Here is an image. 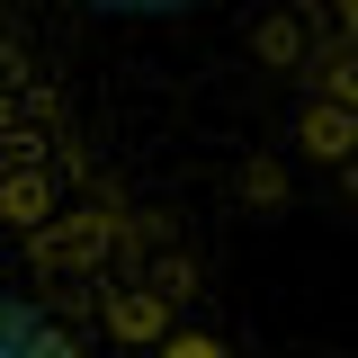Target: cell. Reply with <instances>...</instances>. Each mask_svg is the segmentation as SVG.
Wrapping results in <instances>:
<instances>
[{
    "label": "cell",
    "mask_w": 358,
    "mask_h": 358,
    "mask_svg": "<svg viewBox=\"0 0 358 358\" xmlns=\"http://www.w3.org/2000/svg\"><path fill=\"white\" fill-rule=\"evenodd\" d=\"M108 27H224L251 54L313 171L358 188V0H36Z\"/></svg>",
    "instance_id": "1"
},
{
    "label": "cell",
    "mask_w": 358,
    "mask_h": 358,
    "mask_svg": "<svg viewBox=\"0 0 358 358\" xmlns=\"http://www.w3.org/2000/svg\"><path fill=\"white\" fill-rule=\"evenodd\" d=\"M9 358H81L72 322L45 305L36 287H18V305H9Z\"/></svg>",
    "instance_id": "2"
}]
</instances>
